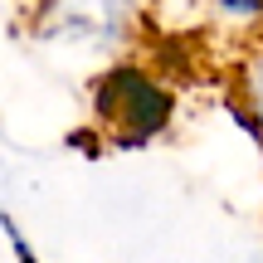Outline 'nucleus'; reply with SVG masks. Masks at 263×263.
Listing matches in <instances>:
<instances>
[{
	"label": "nucleus",
	"mask_w": 263,
	"mask_h": 263,
	"mask_svg": "<svg viewBox=\"0 0 263 263\" xmlns=\"http://www.w3.org/2000/svg\"><path fill=\"white\" fill-rule=\"evenodd\" d=\"M239 88H244V103L254 112V122L263 127V49L244 59V73H239Z\"/></svg>",
	"instance_id": "nucleus-3"
},
{
	"label": "nucleus",
	"mask_w": 263,
	"mask_h": 263,
	"mask_svg": "<svg viewBox=\"0 0 263 263\" xmlns=\"http://www.w3.org/2000/svg\"><path fill=\"white\" fill-rule=\"evenodd\" d=\"M98 107L107 117V132H122L127 141H141L151 132H161V122L171 112V98L141 68H112V78L98 93Z\"/></svg>",
	"instance_id": "nucleus-2"
},
{
	"label": "nucleus",
	"mask_w": 263,
	"mask_h": 263,
	"mask_svg": "<svg viewBox=\"0 0 263 263\" xmlns=\"http://www.w3.org/2000/svg\"><path fill=\"white\" fill-rule=\"evenodd\" d=\"M146 0H34V39L78 54H117L137 39Z\"/></svg>",
	"instance_id": "nucleus-1"
}]
</instances>
